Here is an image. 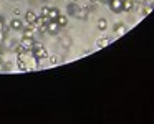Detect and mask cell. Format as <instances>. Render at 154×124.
Here are the masks:
<instances>
[{
	"label": "cell",
	"mask_w": 154,
	"mask_h": 124,
	"mask_svg": "<svg viewBox=\"0 0 154 124\" xmlns=\"http://www.w3.org/2000/svg\"><path fill=\"white\" fill-rule=\"evenodd\" d=\"M32 53H33V56L37 58V60H42V58H48L47 48H43L42 45H38V43L33 45V48H32Z\"/></svg>",
	"instance_id": "1"
},
{
	"label": "cell",
	"mask_w": 154,
	"mask_h": 124,
	"mask_svg": "<svg viewBox=\"0 0 154 124\" xmlns=\"http://www.w3.org/2000/svg\"><path fill=\"white\" fill-rule=\"evenodd\" d=\"M108 5H109L111 12H114V14L123 12V0H109V2H108Z\"/></svg>",
	"instance_id": "2"
},
{
	"label": "cell",
	"mask_w": 154,
	"mask_h": 124,
	"mask_svg": "<svg viewBox=\"0 0 154 124\" xmlns=\"http://www.w3.org/2000/svg\"><path fill=\"white\" fill-rule=\"evenodd\" d=\"M90 10H91V7H83V8L78 7V10L75 12L73 17L80 18V20H86V18H88V12H90Z\"/></svg>",
	"instance_id": "3"
},
{
	"label": "cell",
	"mask_w": 154,
	"mask_h": 124,
	"mask_svg": "<svg viewBox=\"0 0 154 124\" xmlns=\"http://www.w3.org/2000/svg\"><path fill=\"white\" fill-rule=\"evenodd\" d=\"M20 45L25 48V50H32L33 45H35V40L32 37H22L20 38Z\"/></svg>",
	"instance_id": "4"
},
{
	"label": "cell",
	"mask_w": 154,
	"mask_h": 124,
	"mask_svg": "<svg viewBox=\"0 0 154 124\" xmlns=\"http://www.w3.org/2000/svg\"><path fill=\"white\" fill-rule=\"evenodd\" d=\"M45 27H47V32H50L51 35L58 33V30H60V25L57 23V20H50L47 25H45Z\"/></svg>",
	"instance_id": "5"
},
{
	"label": "cell",
	"mask_w": 154,
	"mask_h": 124,
	"mask_svg": "<svg viewBox=\"0 0 154 124\" xmlns=\"http://www.w3.org/2000/svg\"><path fill=\"white\" fill-rule=\"evenodd\" d=\"M136 10V4L133 0H123V12H134Z\"/></svg>",
	"instance_id": "6"
},
{
	"label": "cell",
	"mask_w": 154,
	"mask_h": 124,
	"mask_svg": "<svg viewBox=\"0 0 154 124\" xmlns=\"http://www.w3.org/2000/svg\"><path fill=\"white\" fill-rule=\"evenodd\" d=\"M126 32H128V28H126V25H124V23H116V25H114V33H116L118 37L126 35Z\"/></svg>",
	"instance_id": "7"
},
{
	"label": "cell",
	"mask_w": 154,
	"mask_h": 124,
	"mask_svg": "<svg viewBox=\"0 0 154 124\" xmlns=\"http://www.w3.org/2000/svg\"><path fill=\"white\" fill-rule=\"evenodd\" d=\"M10 28L12 30H22V28H23V20H20V18L10 20Z\"/></svg>",
	"instance_id": "8"
},
{
	"label": "cell",
	"mask_w": 154,
	"mask_h": 124,
	"mask_svg": "<svg viewBox=\"0 0 154 124\" xmlns=\"http://www.w3.org/2000/svg\"><path fill=\"white\" fill-rule=\"evenodd\" d=\"M58 17H60V10H58L57 7H50V12H48V18H50V20H57Z\"/></svg>",
	"instance_id": "9"
},
{
	"label": "cell",
	"mask_w": 154,
	"mask_h": 124,
	"mask_svg": "<svg viewBox=\"0 0 154 124\" xmlns=\"http://www.w3.org/2000/svg\"><path fill=\"white\" fill-rule=\"evenodd\" d=\"M37 17H38V15H37V14H35V12H32V10H28V12H27V14H25V17H23V20H25V22H30V23H33V22H35V20H37Z\"/></svg>",
	"instance_id": "10"
},
{
	"label": "cell",
	"mask_w": 154,
	"mask_h": 124,
	"mask_svg": "<svg viewBox=\"0 0 154 124\" xmlns=\"http://www.w3.org/2000/svg\"><path fill=\"white\" fill-rule=\"evenodd\" d=\"M96 27H98V30L104 32L108 28V20H106V18H100V20H98V23H96Z\"/></svg>",
	"instance_id": "11"
},
{
	"label": "cell",
	"mask_w": 154,
	"mask_h": 124,
	"mask_svg": "<svg viewBox=\"0 0 154 124\" xmlns=\"http://www.w3.org/2000/svg\"><path fill=\"white\" fill-rule=\"evenodd\" d=\"M57 23L60 25V28L61 27H66V25H68V18L65 17V15H60V17L57 18Z\"/></svg>",
	"instance_id": "12"
},
{
	"label": "cell",
	"mask_w": 154,
	"mask_h": 124,
	"mask_svg": "<svg viewBox=\"0 0 154 124\" xmlns=\"http://www.w3.org/2000/svg\"><path fill=\"white\" fill-rule=\"evenodd\" d=\"M108 45H109V40H108V38H100V40H98V47L100 48H106Z\"/></svg>",
	"instance_id": "13"
},
{
	"label": "cell",
	"mask_w": 154,
	"mask_h": 124,
	"mask_svg": "<svg viewBox=\"0 0 154 124\" xmlns=\"http://www.w3.org/2000/svg\"><path fill=\"white\" fill-rule=\"evenodd\" d=\"M76 10H78V7H76L75 4H70V5H68V14H70V15H75V12H76Z\"/></svg>",
	"instance_id": "14"
},
{
	"label": "cell",
	"mask_w": 154,
	"mask_h": 124,
	"mask_svg": "<svg viewBox=\"0 0 154 124\" xmlns=\"http://www.w3.org/2000/svg\"><path fill=\"white\" fill-rule=\"evenodd\" d=\"M48 12H50V7H42V17H48Z\"/></svg>",
	"instance_id": "15"
},
{
	"label": "cell",
	"mask_w": 154,
	"mask_h": 124,
	"mask_svg": "<svg viewBox=\"0 0 154 124\" xmlns=\"http://www.w3.org/2000/svg\"><path fill=\"white\" fill-rule=\"evenodd\" d=\"M48 60H50V63H51V65H57V63H58V56H55V55L48 56Z\"/></svg>",
	"instance_id": "16"
},
{
	"label": "cell",
	"mask_w": 154,
	"mask_h": 124,
	"mask_svg": "<svg viewBox=\"0 0 154 124\" xmlns=\"http://www.w3.org/2000/svg\"><path fill=\"white\" fill-rule=\"evenodd\" d=\"M5 37H7V35H5V32H0V47H2V43H4Z\"/></svg>",
	"instance_id": "17"
},
{
	"label": "cell",
	"mask_w": 154,
	"mask_h": 124,
	"mask_svg": "<svg viewBox=\"0 0 154 124\" xmlns=\"http://www.w3.org/2000/svg\"><path fill=\"white\" fill-rule=\"evenodd\" d=\"M61 43H63L65 47H70V43H71V41L68 40V38H61Z\"/></svg>",
	"instance_id": "18"
},
{
	"label": "cell",
	"mask_w": 154,
	"mask_h": 124,
	"mask_svg": "<svg viewBox=\"0 0 154 124\" xmlns=\"http://www.w3.org/2000/svg\"><path fill=\"white\" fill-rule=\"evenodd\" d=\"M4 63V55H2V51H0V65Z\"/></svg>",
	"instance_id": "19"
},
{
	"label": "cell",
	"mask_w": 154,
	"mask_h": 124,
	"mask_svg": "<svg viewBox=\"0 0 154 124\" xmlns=\"http://www.w3.org/2000/svg\"><path fill=\"white\" fill-rule=\"evenodd\" d=\"M98 2H101V4H108L109 0H98Z\"/></svg>",
	"instance_id": "20"
},
{
	"label": "cell",
	"mask_w": 154,
	"mask_h": 124,
	"mask_svg": "<svg viewBox=\"0 0 154 124\" xmlns=\"http://www.w3.org/2000/svg\"><path fill=\"white\" fill-rule=\"evenodd\" d=\"M90 2H91V4H94V2H98V0H90Z\"/></svg>",
	"instance_id": "21"
}]
</instances>
